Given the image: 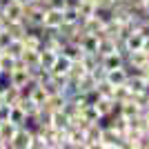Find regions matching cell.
I'll return each mask as SVG.
<instances>
[{
    "label": "cell",
    "mask_w": 149,
    "mask_h": 149,
    "mask_svg": "<svg viewBox=\"0 0 149 149\" xmlns=\"http://www.w3.org/2000/svg\"><path fill=\"white\" fill-rule=\"evenodd\" d=\"M31 136H33V131H31V129H27V127H18V129H16V134H13V138L9 140V147H16V149L29 147Z\"/></svg>",
    "instance_id": "obj_1"
},
{
    "label": "cell",
    "mask_w": 149,
    "mask_h": 149,
    "mask_svg": "<svg viewBox=\"0 0 149 149\" xmlns=\"http://www.w3.org/2000/svg\"><path fill=\"white\" fill-rule=\"evenodd\" d=\"M69 67H71V60H69L67 56H62V54H58L56 60H54V65L49 67L51 76H62V74H67Z\"/></svg>",
    "instance_id": "obj_2"
},
{
    "label": "cell",
    "mask_w": 149,
    "mask_h": 149,
    "mask_svg": "<svg viewBox=\"0 0 149 149\" xmlns=\"http://www.w3.org/2000/svg\"><path fill=\"white\" fill-rule=\"evenodd\" d=\"M107 82H111L113 87L116 85H125V80H127V71H125V67H116V69H109L105 76Z\"/></svg>",
    "instance_id": "obj_3"
},
{
    "label": "cell",
    "mask_w": 149,
    "mask_h": 149,
    "mask_svg": "<svg viewBox=\"0 0 149 149\" xmlns=\"http://www.w3.org/2000/svg\"><path fill=\"white\" fill-rule=\"evenodd\" d=\"M40 51V67H45V69H49L51 65H54V60H56V51H51V49H38Z\"/></svg>",
    "instance_id": "obj_4"
},
{
    "label": "cell",
    "mask_w": 149,
    "mask_h": 149,
    "mask_svg": "<svg viewBox=\"0 0 149 149\" xmlns=\"http://www.w3.org/2000/svg\"><path fill=\"white\" fill-rule=\"evenodd\" d=\"M9 111H11V105H7V102H0V123L9 120Z\"/></svg>",
    "instance_id": "obj_5"
}]
</instances>
